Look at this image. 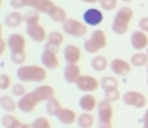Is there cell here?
I'll return each mask as SVG.
<instances>
[{
    "label": "cell",
    "mask_w": 148,
    "mask_h": 128,
    "mask_svg": "<svg viewBox=\"0 0 148 128\" xmlns=\"http://www.w3.org/2000/svg\"><path fill=\"white\" fill-rule=\"evenodd\" d=\"M56 117L63 125H72L74 122L77 121V115L75 111L69 108H62Z\"/></svg>",
    "instance_id": "obj_20"
},
{
    "label": "cell",
    "mask_w": 148,
    "mask_h": 128,
    "mask_svg": "<svg viewBox=\"0 0 148 128\" xmlns=\"http://www.w3.org/2000/svg\"><path fill=\"white\" fill-rule=\"evenodd\" d=\"M103 97H105L106 100H108L111 103H115V102H117L120 99L121 94H120L118 89H113V90H109V91H105Z\"/></svg>",
    "instance_id": "obj_32"
},
{
    "label": "cell",
    "mask_w": 148,
    "mask_h": 128,
    "mask_svg": "<svg viewBox=\"0 0 148 128\" xmlns=\"http://www.w3.org/2000/svg\"><path fill=\"white\" fill-rule=\"evenodd\" d=\"M62 29L66 35L73 37H83L87 33V27L81 21L73 18H67L62 23Z\"/></svg>",
    "instance_id": "obj_5"
},
{
    "label": "cell",
    "mask_w": 148,
    "mask_h": 128,
    "mask_svg": "<svg viewBox=\"0 0 148 128\" xmlns=\"http://www.w3.org/2000/svg\"><path fill=\"white\" fill-rule=\"evenodd\" d=\"M82 17L84 23L89 26H97V25L101 24L103 20V12L97 8H89L85 10Z\"/></svg>",
    "instance_id": "obj_12"
},
{
    "label": "cell",
    "mask_w": 148,
    "mask_h": 128,
    "mask_svg": "<svg viewBox=\"0 0 148 128\" xmlns=\"http://www.w3.org/2000/svg\"><path fill=\"white\" fill-rule=\"evenodd\" d=\"M23 21V15L21 13L17 12V11H12V12L8 13L5 16L4 22L5 25L9 28H16V27L21 26V24Z\"/></svg>",
    "instance_id": "obj_21"
},
{
    "label": "cell",
    "mask_w": 148,
    "mask_h": 128,
    "mask_svg": "<svg viewBox=\"0 0 148 128\" xmlns=\"http://www.w3.org/2000/svg\"><path fill=\"white\" fill-rule=\"evenodd\" d=\"M33 92L36 95V97H37V99L39 100L40 103L45 102V101L47 102L48 100L55 97V96H54L55 95V90L50 85H41L36 88Z\"/></svg>",
    "instance_id": "obj_18"
},
{
    "label": "cell",
    "mask_w": 148,
    "mask_h": 128,
    "mask_svg": "<svg viewBox=\"0 0 148 128\" xmlns=\"http://www.w3.org/2000/svg\"><path fill=\"white\" fill-rule=\"evenodd\" d=\"M81 76L80 68L77 64H67L63 71V78L68 84H75Z\"/></svg>",
    "instance_id": "obj_16"
},
{
    "label": "cell",
    "mask_w": 148,
    "mask_h": 128,
    "mask_svg": "<svg viewBox=\"0 0 148 128\" xmlns=\"http://www.w3.org/2000/svg\"><path fill=\"white\" fill-rule=\"evenodd\" d=\"M16 77L23 83H42L47 79V72L37 65L21 66L16 71Z\"/></svg>",
    "instance_id": "obj_1"
},
{
    "label": "cell",
    "mask_w": 148,
    "mask_h": 128,
    "mask_svg": "<svg viewBox=\"0 0 148 128\" xmlns=\"http://www.w3.org/2000/svg\"><path fill=\"white\" fill-rule=\"evenodd\" d=\"M63 41H64V37L59 31H52L48 35L47 43H50V45H53L60 47V45L63 43Z\"/></svg>",
    "instance_id": "obj_31"
},
{
    "label": "cell",
    "mask_w": 148,
    "mask_h": 128,
    "mask_svg": "<svg viewBox=\"0 0 148 128\" xmlns=\"http://www.w3.org/2000/svg\"><path fill=\"white\" fill-rule=\"evenodd\" d=\"M122 101L125 105L141 109L144 108L147 103L146 97L142 93L137 91H128L122 97Z\"/></svg>",
    "instance_id": "obj_6"
},
{
    "label": "cell",
    "mask_w": 148,
    "mask_h": 128,
    "mask_svg": "<svg viewBox=\"0 0 148 128\" xmlns=\"http://www.w3.org/2000/svg\"><path fill=\"white\" fill-rule=\"evenodd\" d=\"M41 63L48 70L57 69L60 65L58 54L49 51V49H44V51L41 55Z\"/></svg>",
    "instance_id": "obj_13"
},
{
    "label": "cell",
    "mask_w": 148,
    "mask_h": 128,
    "mask_svg": "<svg viewBox=\"0 0 148 128\" xmlns=\"http://www.w3.org/2000/svg\"><path fill=\"white\" fill-rule=\"evenodd\" d=\"M10 6L14 9H21L25 6V0H10Z\"/></svg>",
    "instance_id": "obj_38"
},
{
    "label": "cell",
    "mask_w": 148,
    "mask_h": 128,
    "mask_svg": "<svg viewBox=\"0 0 148 128\" xmlns=\"http://www.w3.org/2000/svg\"><path fill=\"white\" fill-rule=\"evenodd\" d=\"M5 45H7V43H5L4 39H1V51H0V53H1V55H2V54L4 53Z\"/></svg>",
    "instance_id": "obj_42"
},
{
    "label": "cell",
    "mask_w": 148,
    "mask_h": 128,
    "mask_svg": "<svg viewBox=\"0 0 148 128\" xmlns=\"http://www.w3.org/2000/svg\"><path fill=\"white\" fill-rule=\"evenodd\" d=\"M110 69L115 75L120 77H126L131 72V66L123 59H114L110 63Z\"/></svg>",
    "instance_id": "obj_10"
},
{
    "label": "cell",
    "mask_w": 148,
    "mask_h": 128,
    "mask_svg": "<svg viewBox=\"0 0 148 128\" xmlns=\"http://www.w3.org/2000/svg\"><path fill=\"white\" fill-rule=\"evenodd\" d=\"M75 86L79 91L84 93H91L97 91L101 85H99V82L92 76L81 75L75 83Z\"/></svg>",
    "instance_id": "obj_7"
},
{
    "label": "cell",
    "mask_w": 148,
    "mask_h": 128,
    "mask_svg": "<svg viewBox=\"0 0 148 128\" xmlns=\"http://www.w3.org/2000/svg\"><path fill=\"white\" fill-rule=\"evenodd\" d=\"M27 33L32 41L38 43H44L48 39L45 28L39 23L35 25H27Z\"/></svg>",
    "instance_id": "obj_11"
},
{
    "label": "cell",
    "mask_w": 148,
    "mask_h": 128,
    "mask_svg": "<svg viewBox=\"0 0 148 128\" xmlns=\"http://www.w3.org/2000/svg\"><path fill=\"white\" fill-rule=\"evenodd\" d=\"M134 12L129 6H123L117 11L112 22V30L118 35H123L129 29Z\"/></svg>",
    "instance_id": "obj_2"
},
{
    "label": "cell",
    "mask_w": 148,
    "mask_h": 128,
    "mask_svg": "<svg viewBox=\"0 0 148 128\" xmlns=\"http://www.w3.org/2000/svg\"><path fill=\"white\" fill-rule=\"evenodd\" d=\"M139 28L140 30L148 33V17H143L139 21Z\"/></svg>",
    "instance_id": "obj_39"
},
{
    "label": "cell",
    "mask_w": 148,
    "mask_h": 128,
    "mask_svg": "<svg viewBox=\"0 0 148 128\" xmlns=\"http://www.w3.org/2000/svg\"><path fill=\"white\" fill-rule=\"evenodd\" d=\"M63 57L67 64H77L81 59V51L74 45H67L63 49Z\"/></svg>",
    "instance_id": "obj_14"
},
{
    "label": "cell",
    "mask_w": 148,
    "mask_h": 128,
    "mask_svg": "<svg viewBox=\"0 0 148 128\" xmlns=\"http://www.w3.org/2000/svg\"><path fill=\"white\" fill-rule=\"evenodd\" d=\"M130 63L132 66L136 68H141L144 66L148 65V56L147 54H143V53H137L134 54L133 56L130 59Z\"/></svg>",
    "instance_id": "obj_29"
},
{
    "label": "cell",
    "mask_w": 148,
    "mask_h": 128,
    "mask_svg": "<svg viewBox=\"0 0 148 128\" xmlns=\"http://www.w3.org/2000/svg\"><path fill=\"white\" fill-rule=\"evenodd\" d=\"M40 13L36 9H32L23 14V21L27 23V25H35L38 24L40 21Z\"/></svg>",
    "instance_id": "obj_30"
},
{
    "label": "cell",
    "mask_w": 148,
    "mask_h": 128,
    "mask_svg": "<svg viewBox=\"0 0 148 128\" xmlns=\"http://www.w3.org/2000/svg\"><path fill=\"white\" fill-rule=\"evenodd\" d=\"M143 128H148V109L146 110L143 116Z\"/></svg>",
    "instance_id": "obj_41"
},
{
    "label": "cell",
    "mask_w": 148,
    "mask_h": 128,
    "mask_svg": "<svg viewBox=\"0 0 148 128\" xmlns=\"http://www.w3.org/2000/svg\"><path fill=\"white\" fill-rule=\"evenodd\" d=\"M7 47H8L10 54H21L25 51V45L27 41L23 35L21 33H11L7 37Z\"/></svg>",
    "instance_id": "obj_8"
},
{
    "label": "cell",
    "mask_w": 148,
    "mask_h": 128,
    "mask_svg": "<svg viewBox=\"0 0 148 128\" xmlns=\"http://www.w3.org/2000/svg\"><path fill=\"white\" fill-rule=\"evenodd\" d=\"M131 45L136 51H142L148 47V37L142 30H136L131 35Z\"/></svg>",
    "instance_id": "obj_15"
},
{
    "label": "cell",
    "mask_w": 148,
    "mask_h": 128,
    "mask_svg": "<svg viewBox=\"0 0 148 128\" xmlns=\"http://www.w3.org/2000/svg\"><path fill=\"white\" fill-rule=\"evenodd\" d=\"M147 85H148V78H147Z\"/></svg>",
    "instance_id": "obj_48"
},
{
    "label": "cell",
    "mask_w": 148,
    "mask_h": 128,
    "mask_svg": "<svg viewBox=\"0 0 148 128\" xmlns=\"http://www.w3.org/2000/svg\"><path fill=\"white\" fill-rule=\"evenodd\" d=\"M122 1L125 3H129V2H131V1H133V0H122Z\"/></svg>",
    "instance_id": "obj_45"
},
{
    "label": "cell",
    "mask_w": 148,
    "mask_h": 128,
    "mask_svg": "<svg viewBox=\"0 0 148 128\" xmlns=\"http://www.w3.org/2000/svg\"><path fill=\"white\" fill-rule=\"evenodd\" d=\"M97 117L99 128H112V121L114 117V109L112 103L108 100H103L97 104Z\"/></svg>",
    "instance_id": "obj_4"
},
{
    "label": "cell",
    "mask_w": 148,
    "mask_h": 128,
    "mask_svg": "<svg viewBox=\"0 0 148 128\" xmlns=\"http://www.w3.org/2000/svg\"><path fill=\"white\" fill-rule=\"evenodd\" d=\"M11 85V79L10 76L7 74H1L0 76V90L5 91L7 90Z\"/></svg>",
    "instance_id": "obj_37"
},
{
    "label": "cell",
    "mask_w": 148,
    "mask_h": 128,
    "mask_svg": "<svg viewBox=\"0 0 148 128\" xmlns=\"http://www.w3.org/2000/svg\"><path fill=\"white\" fill-rule=\"evenodd\" d=\"M108 60L103 56H95L91 59L90 66L95 72H103L108 67Z\"/></svg>",
    "instance_id": "obj_27"
},
{
    "label": "cell",
    "mask_w": 148,
    "mask_h": 128,
    "mask_svg": "<svg viewBox=\"0 0 148 128\" xmlns=\"http://www.w3.org/2000/svg\"><path fill=\"white\" fill-rule=\"evenodd\" d=\"M99 85L101 88L105 91H109V90L113 89H118L119 87V83H118V80L115 77H111V76H106L99 82Z\"/></svg>",
    "instance_id": "obj_28"
},
{
    "label": "cell",
    "mask_w": 148,
    "mask_h": 128,
    "mask_svg": "<svg viewBox=\"0 0 148 128\" xmlns=\"http://www.w3.org/2000/svg\"><path fill=\"white\" fill-rule=\"evenodd\" d=\"M107 45V35L101 29H97L91 33L90 37L84 41L83 47L88 54H97L99 51L105 49Z\"/></svg>",
    "instance_id": "obj_3"
},
{
    "label": "cell",
    "mask_w": 148,
    "mask_h": 128,
    "mask_svg": "<svg viewBox=\"0 0 148 128\" xmlns=\"http://www.w3.org/2000/svg\"><path fill=\"white\" fill-rule=\"evenodd\" d=\"M39 103V100L37 99L34 92H31L19 98V100L17 101V107L19 111H21L23 113H31L36 109Z\"/></svg>",
    "instance_id": "obj_9"
},
{
    "label": "cell",
    "mask_w": 148,
    "mask_h": 128,
    "mask_svg": "<svg viewBox=\"0 0 148 128\" xmlns=\"http://www.w3.org/2000/svg\"><path fill=\"white\" fill-rule=\"evenodd\" d=\"M49 15V17L55 22H59V23H63L64 21L67 19V13L64 10L62 7L60 6H56L54 5L51 9L49 10V12L47 13Z\"/></svg>",
    "instance_id": "obj_22"
},
{
    "label": "cell",
    "mask_w": 148,
    "mask_h": 128,
    "mask_svg": "<svg viewBox=\"0 0 148 128\" xmlns=\"http://www.w3.org/2000/svg\"><path fill=\"white\" fill-rule=\"evenodd\" d=\"M45 49H49V51H54V53L58 54V53H59L60 47H56V45H50V43H46Z\"/></svg>",
    "instance_id": "obj_40"
},
{
    "label": "cell",
    "mask_w": 148,
    "mask_h": 128,
    "mask_svg": "<svg viewBox=\"0 0 148 128\" xmlns=\"http://www.w3.org/2000/svg\"><path fill=\"white\" fill-rule=\"evenodd\" d=\"M99 6L106 11H112L117 7L118 0H99Z\"/></svg>",
    "instance_id": "obj_33"
},
{
    "label": "cell",
    "mask_w": 148,
    "mask_h": 128,
    "mask_svg": "<svg viewBox=\"0 0 148 128\" xmlns=\"http://www.w3.org/2000/svg\"><path fill=\"white\" fill-rule=\"evenodd\" d=\"M146 54H147V56H148V47H147V49H146Z\"/></svg>",
    "instance_id": "obj_46"
},
{
    "label": "cell",
    "mask_w": 148,
    "mask_h": 128,
    "mask_svg": "<svg viewBox=\"0 0 148 128\" xmlns=\"http://www.w3.org/2000/svg\"><path fill=\"white\" fill-rule=\"evenodd\" d=\"M95 123V118L90 112H83L77 117V124L79 128H91Z\"/></svg>",
    "instance_id": "obj_25"
},
{
    "label": "cell",
    "mask_w": 148,
    "mask_h": 128,
    "mask_svg": "<svg viewBox=\"0 0 148 128\" xmlns=\"http://www.w3.org/2000/svg\"><path fill=\"white\" fill-rule=\"evenodd\" d=\"M80 1H82V2H85V3H97L99 2V0H80Z\"/></svg>",
    "instance_id": "obj_43"
},
{
    "label": "cell",
    "mask_w": 148,
    "mask_h": 128,
    "mask_svg": "<svg viewBox=\"0 0 148 128\" xmlns=\"http://www.w3.org/2000/svg\"><path fill=\"white\" fill-rule=\"evenodd\" d=\"M0 106L4 111L11 113V112H14L16 109H18L17 107V103L10 97V96L3 95L0 97Z\"/></svg>",
    "instance_id": "obj_23"
},
{
    "label": "cell",
    "mask_w": 148,
    "mask_h": 128,
    "mask_svg": "<svg viewBox=\"0 0 148 128\" xmlns=\"http://www.w3.org/2000/svg\"><path fill=\"white\" fill-rule=\"evenodd\" d=\"M146 71H147V74H148V65H147V67H146Z\"/></svg>",
    "instance_id": "obj_47"
},
{
    "label": "cell",
    "mask_w": 148,
    "mask_h": 128,
    "mask_svg": "<svg viewBox=\"0 0 148 128\" xmlns=\"http://www.w3.org/2000/svg\"><path fill=\"white\" fill-rule=\"evenodd\" d=\"M32 124L34 128H51V123L46 117H38Z\"/></svg>",
    "instance_id": "obj_34"
},
{
    "label": "cell",
    "mask_w": 148,
    "mask_h": 128,
    "mask_svg": "<svg viewBox=\"0 0 148 128\" xmlns=\"http://www.w3.org/2000/svg\"><path fill=\"white\" fill-rule=\"evenodd\" d=\"M61 109H62V106L57 98L54 97L46 102V112H47L48 115L55 116L56 117Z\"/></svg>",
    "instance_id": "obj_24"
},
{
    "label": "cell",
    "mask_w": 148,
    "mask_h": 128,
    "mask_svg": "<svg viewBox=\"0 0 148 128\" xmlns=\"http://www.w3.org/2000/svg\"><path fill=\"white\" fill-rule=\"evenodd\" d=\"M78 106L83 112H91L97 107V99L91 94H85L79 98Z\"/></svg>",
    "instance_id": "obj_19"
},
{
    "label": "cell",
    "mask_w": 148,
    "mask_h": 128,
    "mask_svg": "<svg viewBox=\"0 0 148 128\" xmlns=\"http://www.w3.org/2000/svg\"><path fill=\"white\" fill-rule=\"evenodd\" d=\"M11 92H12V95L15 97H23L27 94V89L21 83L14 84V85L11 87Z\"/></svg>",
    "instance_id": "obj_35"
},
{
    "label": "cell",
    "mask_w": 148,
    "mask_h": 128,
    "mask_svg": "<svg viewBox=\"0 0 148 128\" xmlns=\"http://www.w3.org/2000/svg\"><path fill=\"white\" fill-rule=\"evenodd\" d=\"M10 60L14 65L23 66L25 60H27L25 51V53H21V54H10Z\"/></svg>",
    "instance_id": "obj_36"
},
{
    "label": "cell",
    "mask_w": 148,
    "mask_h": 128,
    "mask_svg": "<svg viewBox=\"0 0 148 128\" xmlns=\"http://www.w3.org/2000/svg\"><path fill=\"white\" fill-rule=\"evenodd\" d=\"M25 6L31 7L32 9H36L39 12L46 13V14L55 5L51 0H25Z\"/></svg>",
    "instance_id": "obj_17"
},
{
    "label": "cell",
    "mask_w": 148,
    "mask_h": 128,
    "mask_svg": "<svg viewBox=\"0 0 148 128\" xmlns=\"http://www.w3.org/2000/svg\"><path fill=\"white\" fill-rule=\"evenodd\" d=\"M1 124L4 128H21V125H23V123L11 114H6L2 116Z\"/></svg>",
    "instance_id": "obj_26"
},
{
    "label": "cell",
    "mask_w": 148,
    "mask_h": 128,
    "mask_svg": "<svg viewBox=\"0 0 148 128\" xmlns=\"http://www.w3.org/2000/svg\"><path fill=\"white\" fill-rule=\"evenodd\" d=\"M21 128H34V127H33V124H25V123H23Z\"/></svg>",
    "instance_id": "obj_44"
}]
</instances>
